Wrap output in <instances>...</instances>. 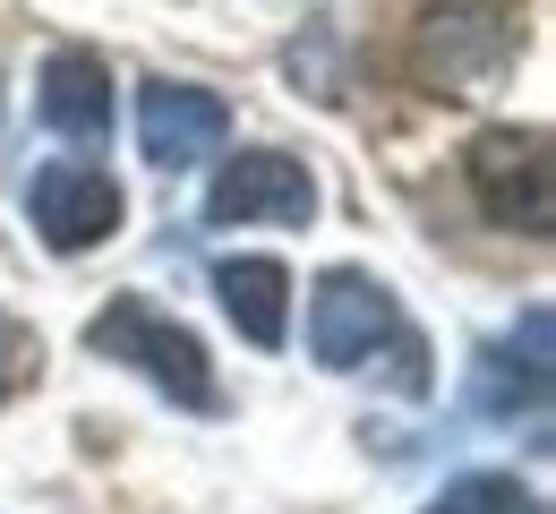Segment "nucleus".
<instances>
[{
    "label": "nucleus",
    "mask_w": 556,
    "mask_h": 514,
    "mask_svg": "<svg viewBox=\"0 0 556 514\" xmlns=\"http://www.w3.org/2000/svg\"><path fill=\"white\" fill-rule=\"evenodd\" d=\"M531 26L514 0H437L412 17V77L428 95H480L522 61Z\"/></svg>",
    "instance_id": "1"
},
{
    "label": "nucleus",
    "mask_w": 556,
    "mask_h": 514,
    "mask_svg": "<svg viewBox=\"0 0 556 514\" xmlns=\"http://www.w3.org/2000/svg\"><path fill=\"white\" fill-rule=\"evenodd\" d=\"M86 343H94L103 361H129L146 386H163V394H172V403H189V412H214V403H223L206 343H198L180 317H163L154 300H138V292L112 300V309L86 326Z\"/></svg>",
    "instance_id": "2"
},
{
    "label": "nucleus",
    "mask_w": 556,
    "mask_h": 514,
    "mask_svg": "<svg viewBox=\"0 0 556 514\" xmlns=\"http://www.w3.org/2000/svg\"><path fill=\"white\" fill-rule=\"evenodd\" d=\"M463 180L480 198L488 223L522 231V240H548L556 223V154H548V129H480L471 154H463Z\"/></svg>",
    "instance_id": "3"
},
{
    "label": "nucleus",
    "mask_w": 556,
    "mask_h": 514,
    "mask_svg": "<svg viewBox=\"0 0 556 514\" xmlns=\"http://www.w3.org/2000/svg\"><path fill=\"white\" fill-rule=\"evenodd\" d=\"M394 335H403V309H394V292H386L377 275H359V266H334V275L308 292V352L326 368H368L377 343H394Z\"/></svg>",
    "instance_id": "4"
},
{
    "label": "nucleus",
    "mask_w": 556,
    "mask_h": 514,
    "mask_svg": "<svg viewBox=\"0 0 556 514\" xmlns=\"http://www.w3.org/2000/svg\"><path fill=\"white\" fill-rule=\"evenodd\" d=\"M26 215H35V231H43V249L77 258V249H103V240L121 231V215H129V206H121V180H112L103 163L61 154V163H43V172H35Z\"/></svg>",
    "instance_id": "5"
},
{
    "label": "nucleus",
    "mask_w": 556,
    "mask_h": 514,
    "mask_svg": "<svg viewBox=\"0 0 556 514\" xmlns=\"http://www.w3.org/2000/svg\"><path fill=\"white\" fill-rule=\"evenodd\" d=\"M308 215H317V180L282 147H240L206 189V223H223V231L231 223H308Z\"/></svg>",
    "instance_id": "6"
},
{
    "label": "nucleus",
    "mask_w": 556,
    "mask_h": 514,
    "mask_svg": "<svg viewBox=\"0 0 556 514\" xmlns=\"http://www.w3.org/2000/svg\"><path fill=\"white\" fill-rule=\"evenodd\" d=\"M223 138H231V112H223V95H206V86L154 77L138 95V154L154 172H189V163L223 154Z\"/></svg>",
    "instance_id": "7"
},
{
    "label": "nucleus",
    "mask_w": 556,
    "mask_h": 514,
    "mask_svg": "<svg viewBox=\"0 0 556 514\" xmlns=\"http://www.w3.org/2000/svg\"><path fill=\"white\" fill-rule=\"evenodd\" d=\"M35 112H43V129H52V138H77V147H94V138L112 129V70H103V52H86V43H61V52L43 61Z\"/></svg>",
    "instance_id": "8"
},
{
    "label": "nucleus",
    "mask_w": 556,
    "mask_h": 514,
    "mask_svg": "<svg viewBox=\"0 0 556 514\" xmlns=\"http://www.w3.org/2000/svg\"><path fill=\"white\" fill-rule=\"evenodd\" d=\"M514 403H522L531 421L548 412V309H540V300L522 309V326H514L505 343H488V361H480V412L505 421Z\"/></svg>",
    "instance_id": "9"
},
{
    "label": "nucleus",
    "mask_w": 556,
    "mask_h": 514,
    "mask_svg": "<svg viewBox=\"0 0 556 514\" xmlns=\"http://www.w3.org/2000/svg\"><path fill=\"white\" fill-rule=\"evenodd\" d=\"M214 292H223L231 326H240L257 352L282 343V326H291V275H282V258H223V266H214Z\"/></svg>",
    "instance_id": "10"
},
{
    "label": "nucleus",
    "mask_w": 556,
    "mask_h": 514,
    "mask_svg": "<svg viewBox=\"0 0 556 514\" xmlns=\"http://www.w3.org/2000/svg\"><path fill=\"white\" fill-rule=\"evenodd\" d=\"M419 514H540V498H531L514 472H463V480H445Z\"/></svg>",
    "instance_id": "11"
},
{
    "label": "nucleus",
    "mask_w": 556,
    "mask_h": 514,
    "mask_svg": "<svg viewBox=\"0 0 556 514\" xmlns=\"http://www.w3.org/2000/svg\"><path fill=\"white\" fill-rule=\"evenodd\" d=\"M35 377H43V335H35L26 317L0 309V403H17Z\"/></svg>",
    "instance_id": "12"
}]
</instances>
